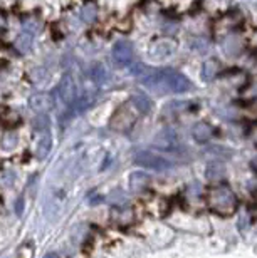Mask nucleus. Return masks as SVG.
<instances>
[{
    "label": "nucleus",
    "instance_id": "obj_16",
    "mask_svg": "<svg viewBox=\"0 0 257 258\" xmlns=\"http://www.w3.org/2000/svg\"><path fill=\"white\" fill-rule=\"evenodd\" d=\"M22 29L24 30H29V32H32V34H35L39 30V24H37V20L29 19V20H25V22L22 24Z\"/></svg>",
    "mask_w": 257,
    "mask_h": 258
},
{
    "label": "nucleus",
    "instance_id": "obj_12",
    "mask_svg": "<svg viewBox=\"0 0 257 258\" xmlns=\"http://www.w3.org/2000/svg\"><path fill=\"white\" fill-rule=\"evenodd\" d=\"M92 79H94L97 84H105V82L110 79V72H108V69L105 66H94V69H92Z\"/></svg>",
    "mask_w": 257,
    "mask_h": 258
},
{
    "label": "nucleus",
    "instance_id": "obj_1",
    "mask_svg": "<svg viewBox=\"0 0 257 258\" xmlns=\"http://www.w3.org/2000/svg\"><path fill=\"white\" fill-rule=\"evenodd\" d=\"M141 84L157 92H185L192 87V82L182 72L173 69L153 71L143 77Z\"/></svg>",
    "mask_w": 257,
    "mask_h": 258
},
{
    "label": "nucleus",
    "instance_id": "obj_3",
    "mask_svg": "<svg viewBox=\"0 0 257 258\" xmlns=\"http://www.w3.org/2000/svg\"><path fill=\"white\" fill-rule=\"evenodd\" d=\"M135 163L138 166L141 168H146V169H167L170 166V163L167 161L163 156H158V154L151 153V151H141L136 154L135 158Z\"/></svg>",
    "mask_w": 257,
    "mask_h": 258
},
{
    "label": "nucleus",
    "instance_id": "obj_2",
    "mask_svg": "<svg viewBox=\"0 0 257 258\" xmlns=\"http://www.w3.org/2000/svg\"><path fill=\"white\" fill-rule=\"evenodd\" d=\"M207 205L214 213L220 216H230L237 211L239 200L229 184L215 183L207 195Z\"/></svg>",
    "mask_w": 257,
    "mask_h": 258
},
{
    "label": "nucleus",
    "instance_id": "obj_14",
    "mask_svg": "<svg viewBox=\"0 0 257 258\" xmlns=\"http://www.w3.org/2000/svg\"><path fill=\"white\" fill-rule=\"evenodd\" d=\"M217 74V62L215 60H205L203 66H202V76L203 79H210Z\"/></svg>",
    "mask_w": 257,
    "mask_h": 258
},
{
    "label": "nucleus",
    "instance_id": "obj_17",
    "mask_svg": "<svg viewBox=\"0 0 257 258\" xmlns=\"http://www.w3.org/2000/svg\"><path fill=\"white\" fill-rule=\"evenodd\" d=\"M22 205H24V198H19L17 203H15V210H17V215L22 213Z\"/></svg>",
    "mask_w": 257,
    "mask_h": 258
},
{
    "label": "nucleus",
    "instance_id": "obj_11",
    "mask_svg": "<svg viewBox=\"0 0 257 258\" xmlns=\"http://www.w3.org/2000/svg\"><path fill=\"white\" fill-rule=\"evenodd\" d=\"M81 19L84 20L86 24H92L97 19V7L94 4H86L83 9H81Z\"/></svg>",
    "mask_w": 257,
    "mask_h": 258
},
{
    "label": "nucleus",
    "instance_id": "obj_4",
    "mask_svg": "<svg viewBox=\"0 0 257 258\" xmlns=\"http://www.w3.org/2000/svg\"><path fill=\"white\" fill-rule=\"evenodd\" d=\"M113 59H115V62L120 66V67H130L133 62H135V59H133V47L130 42H126V40H120V42L115 44V47H113Z\"/></svg>",
    "mask_w": 257,
    "mask_h": 258
},
{
    "label": "nucleus",
    "instance_id": "obj_10",
    "mask_svg": "<svg viewBox=\"0 0 257 258\" xmlns=\"http://www.w3.org/2000/svg\"><path fill=\"white\" fill-rule=\"evenodd\" d=\"M173 42H170V40H160L155 47H153V55H157V57H168L172 52H173Z\"/></svg>",
    "mask_w": 257,
    "mask_h": 258
},
{
    "label": "nucleus",
    "instance_id": "obj_6",
    "mask_svg": "<svg viewBox=\"0 0 257 258\" xmlns=\"http://www.w3.org/2000/svg\"><path fill=\"white\" fill-rule=\"evenodd\" d=\"M29 104H30V107H32L35 112H39V114H44V112L47 111L49 106H50V97L47 94H42V92H39V94H34L32 97H30Z\"/></svg>",
    "mask_w": 257,
    "mask_h": 258
},
{
    "label": "nucleus",
    "instance_id": "obj_9",
    "mask_svg": "<svg viewBox=\"0 0 257 258\" xmlns=\"http://www.w3.org/2000/svg\"><path fill=\"white\" fill-rule=\"evenodd\" d=\"M50 148H53V138H50V134H44V136L37 141L35 153H37V156L40 159H44L50 153Z\"/></svg>",
    "mask_w": 257,
    "mask_h": 258
},
{
    "label": "nucleus",
    "instance_id": "obj_15",
    "mask_svg": "<svg viewBox=\"0 0 257 258\" xmlns=\"http://www.w3.org/2000/svg\"><path fill=\"white\" fill-rule=\"evenodd\" d=\"M35 129L40 133H45L49 129V119L45 114H39L37 119H35Z\"/></svg>",
    "mask_w": 257,
    "mask_h": 258
},
{
    "label": "nucleus",
    "instance_id": "obj_8",
    "mask_svg": "<svg viewBox=\"0 0 257 258\" xmlns=\"http://www.w3.org/2000/svg\"><path fill=\"white\" fill-rule=\"evenodd\" d=\"M193 138L200 143L209 141L210 136H212V127H210L207 122H198V124L193 126Z\"/></svg>",
    "mask_w": 257,
    "mask_h": 258
},
{
    "label": "nucleus",
    "instance_id": "obj_18",
    "mask_svg": "<svg viewBox=\"0 0 257 258\" xmlns=\"http://www.w3.org/2000/svg\"><path fill=\"white\" fill-rule=\"evenodd\" d=\"M250 166H252V169H254V171L257 173V156L252 159V161H250Z\"/></svg>",
    "mask_w": 257,
    "mask_h": 258
},
{
    "label": "nucleus",
    "instance_id": "obj_19",
    "mask_svg": "<svg viewBox=\"0 0 257 258\" xmlns=\"http://www.w3.org/2000/svg\"><path fill=\"white\" fill-rule=\"evenodd\" d=\"M4 24H5V20L2 17V14H0V27H4Z\"/></svg>",
    "mask_w": 257,
    "mask_h": 258
},
{
    "label": "nucleus",
    "instance_id": "obj_13",
    "mask_svg": "<svg viewBox=\"0 0 257 258\" xmlns=\"http://www.w3.org/2000/svg\"><path fill=\"white\" fill-rule=\"evenodd\" d=\"M133 106L136 107L140 112H146V111H150V107H151V101L148 99L146 96H141V94H138L133 97Z\"/></svg>",
    "mask_w": 257,
    "mask_h": 258
},
{
    "label": "nucleus",
    "instance_id": "obj_5",
    "mask_svg": "<svg viewBox=\"0 0 257 258\" xmlns=\"http://www.w3.org/2000/svg\"><path fill=\"white\" fill-rule=\"evenodd\" d=\"M168 208H170V203H168V200L163 198V196H153V198L148 200V203H146V211L155 216L167 215Z\"/></svg>",
    "mask_w": 257,
    "mask_h": 258
},
{
    "label": "nucleus",
    "instance_id": "obj_7",
    "mask_svg": "<svg viewBox=\"0 0 257 258\" xmlns=\"http://www.w3.org/2000/svg\"><path fill=\"white\" fill-rule=\"evenodd\" d=\"M32 42H34V34L22 29V32L19 34L17 40H15V49H17L20 54H27L30 47H32Z\"/></svg>",
    "mask_w": 257,
    "mask_h": 258
}]
</instances>
